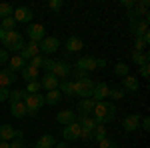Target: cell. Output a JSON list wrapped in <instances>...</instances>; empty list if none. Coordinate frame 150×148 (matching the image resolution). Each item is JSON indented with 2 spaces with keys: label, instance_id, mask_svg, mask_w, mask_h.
<instances>
[{
  "label": "cell",
  "instance_id": "27",
  "mask_svg": "<svg viewBox=\"0 0 150 148\" xmlns=\"http://www.w3.org/2000/svg\"><path fill=\"white\" fill-rule=\"evenodd\" d=\"M26 64H28V62H26V60H22V58L16 54V56H12V58H10V68H8V70L16 74V72H20V70H22Z\"/></svg>",
  "mask_w": 150,
  "mask_h": 148
},
{
  "label": "cell",
  "instance_id": "24",
  "mask_svg": "<svg viewBox=\"0 0 150 148\" xmlns=\"http://www.w3.org/2000/svg\"><path fill=\"white\" fill-rule=\"evenodd\" d=\"M10 114L14 116V118H24L26 114H28V110H26V106H24V102H10Z\"/></svg>",
  "mask_w": 150,
  "mask_h": 148
},
{
  "label": "cell",
  "instance_id": "45",
  "mask_svg": "<svg viewBox=\"0 0 150 148\" xmlns=\"http://www.w3.org/2000/svg\"><path fill=\"white\" fill-rule=\"evenodd\" d=\"M140 128L144 130V132H148L150 130V118L146 116V118H140Z\"/></svg>",
  "mask_w": 150,
  "mask_h": 148
},
{
  "label": "cell",
  "instance_id": "46",
  "mask_svg": "<svg viewBox=\"0 0 150 148\" xmlns=\"http://www.w3.org/2000/svg\"><path fill=\"white\" fill-rule=\"evenodd\" d=\"M134 4H136L134 0H120V6H124L126 10H132V8H134Z\"/></svg>",
  "mask_w": 150,
  "mask_h": 148
},
{
  "label": "cell",
  "instance_id": "14",
  "mask_svg": "<svg viewBox=\"0 0 150 148\" xmlns=\"http://www.w3.org/2000/svg\"><path fill=\"white\" fill-rule=\"evenodd\" d=\"M130 32L136 36H142L144 32H148V18H138V20H132L130 22Z\"/></svg>",
  "mask_w": 150,
  "mask_h": 148
},
{
  "label": "cell",
  "instance_id": "35",
  "mask_svg": "<svg viewBox=\"0 0 150 148\" xmlns=\"http://www.w3.org/2000/svg\"><path fill=\"white\" fill-rule=\"evenodd\" d=\"M24 98H26V92L24 90H10V94H8L10 102H22Z\"/></svg>",
  "mask_w": 150,
  "mask_h": 148
},
{
  "label": "cell",
  "instance_id": "11",
  "mask_svg": "<svg viewBox=\"0 0 150 148\" xmlns=\"http://www.w3.org/2000/svg\"><path fill=\"white\" fill-rule=\"evenodd\" d=\"M74 68L78 70H84V72H92V70H96V58L94 56H80L76 62H74Z\"/></svg>",
  "mask_w": 150,
  "mask_h": 148
},
{
  "label": "cell",
  "instance_id": "21",
  "mask_svg": "<svg viewBox=\"0 0 150 148\" xmlns=\"http://www.w3.org/2000/svg\"><path fill=\"white\" fill-rule=\"evenodd\" d=\"M94 106H96V100H94V98H84V100H80V102H78L76 110H78V114L88 116V114L94 110Z\"/></svg>",
  "mask_w": 150,
  "mask_h": 148
},
{
  "label": "cell",
  "instance_id": "12",
  "mask_svg": "<svg viewBox=\"0 0 150 148\" xmlns=\"http://www.w3.org/2000/svg\"><path fill=\"white\" fill-rule=\"evenodd\" d=\"M38 54H40L38 42H32V40H30L28 44H24V48L20 50V54H18V56L22 58V60H26V62H28V60H32L34 56H38Z\"/></svg>",
  "mask_w": 150,
  "mask_h": 148
},
{
  "label": "cell",
  "instance_id": "30",
  "mask_svg": "<svg viewBox=\"0 0 150 148\" xmlns=\"http://www.w3.org/2000/svg\"><path fill=\"white\" fill-rule=\"evenodd\" d=\"M126 96V92L122 90V86H110V90H108V98L110 100H122Z\"/></svg>",
  "mask_w": 150,
  "mask_h": 148
},
{
  "label": "cell",
  "instance_id": "32",
  "mask_svg": "<svg viewBox=\"0 0 150 148\" xmlns=\"http://www.w3.org/2000/svg\"><path fill=\"white\" fill-rule=\"evenodd\" d=\"M40 90H42V86H40V80H34V82H26V88H24V92H26V94H38Z\"/></svg>",
  "mask_w": 150,
  "mask_h": 148
},
{
  "label": "cell",
  "instance_id": "23",
  "mask_svg": "<svg viewBox=\"0 0 150 148\" xmlns=\"http://www.w3.org/2000/svg\"><path fill=\"white\" fill-rule=\"evenodd\" d=\"M36 148H54L56 146V138L52 136V134H42V136L36 140Z\"/></svg>",
  "mask_w": 150,
  "mask_h": 148
},
{
  "label": "cell",
  "instance_id": "38",
  "mask_svg": "<svg viewBox=\"0 0 150 148\" xmlns=\"http://www.w3.org/2000/svg\"><path fill=\"white\" fill-rule=\"evenodd\" d=\"M54 64H56V60H52V58H44V60H42V66H40V68H44L46 72H52Z\"/></svg>",
  "mask_w": 150,
  "mask_h": 148
},
{
  "label": "cell",
  "instance_id": "2",
  "mask_svg": "<svg viewBox=\"0 0 150 148\" xmlns=\"http://www.w3.org/2000/svg\"><path fill=\"white\" fill-rule=\"evenodd\" d=\"M0 42H2V46H4V50H10V52H20V50L24 48V44H26L24 38H22V34L16 32V30L6 32Z\"/></svg>",
  "mask_w": 150,
  "mask_h": 148
},
{
  "label": "cell",
  "instance_id": "39",
  "mask_svg": "<svg viewBox=\"0 0 150 148\" xmlns=\"http://www.w3.org/2000/svg\"><path fill=\"white\" fill-rule=\"evenodd\" d=\"M134 50H136V52H144V50H146V44H144V40H142V38H134Z\"/></svg>",
  "mask_w": 150,
  "mask_h": 148
},
{
  "label": "cell",
  "instance_id": "31",
  "mask_svg": "<svg viewBox=\"0 0 150 148\" xmlns=\"http://www.w3.org/2000/svg\"><path fill=\"white\" fill-rule=\"evenodd\" d=\"M102 138H106V126H104V124H96V128L92 130V138H90V140L100 142Z\"/></svg>",
  "mask_w": 150,
  "mask_h": 148
},
{
  "label": "cell",
  "instance_id": "44",
  "mask_svg": "<svg viewBox=\"0 0 150 148\" xmlns=\"http://www.w3.org/2000/svg\"><path fill=\"white\" fill-rule=\"evenodd\" d=\"M140 76L142 78H148L150 76V64H142L140 66Z\"/></svg>",
  "mask_w": 150,
  "mask_h": 148
},
{
  "label": "cell",
  "instance_id": "15",
  "mask_svg": "<svg viewBox=\"0 0 150 148\" xmlns=\"http://www.w3.org/2000/svg\"><path fill=\"white\" fill-rule=\"evenodd\" d=\"M108 90H110V86H108L106 82H98V84H94L92 98L96 102H104V100L108 98Z\"/></svg>",
  "mask_w": 150,
  "mask_h": 148
},
{
  "label": "cell",
  "instance_id": "7",
  "mask_svg": "<svg viewBox=\"0 0 150 148\" xmlns=\"http://www.w3.org/2000/svg\"><path fill=\"white\" fill-rule=\"evenodd\" d=\"M92 90H94V82L86 80V82H74V94L84 98H92Z\"/></svg>",
  "mask_w": 150,
  "mask_h": 148
},
{
  "label": "cell",
  "instance_id": "6",
  "mask_svg": "<svg viewBox=\"0 0 150 148\" xmlns=\"http://www.w3.org/2000/svg\"><path fill=\"white\" fill-rule=\"evenodd\" d=\"M24 132L16 130L10 124H0V142H12L14 138H22Z\"/></svg>",
  "mask_w": 150,
  "mask_h": 148
},
{
  "label": "cell",
  "instance_id": "52",
  "mask_svg": "<svg viewBox=\"0 0 150 148\" xmlns=\"http://www.w3.org/2000/svg\"><path fill=\"white\" fill-rule=\"evenodd\" d=\"M34 148H36V146H34Z\"/></svg>",
  "mask_w": 150,
  "mask_h": 148
},
{
  "label": "cell",
  "instance_id": "29",
  "mask_svg": "<svg viewBox=\"0 0 150 148\" xmlns=\"http://www.w3.org/2000/svg\"><path fill=\"white\" fill-rule=\"evenodd\" d=\"M114 74L118 76V78H126L128 74H130V68H128V64H124L122 60H120V62H116V64H114Z\"/></svg>",
  "mask_w": 150,
  "mask_h": 148
},
{
  "label": "cell",
  "instance_id": "13",
  "mask_svg": "<svg viewBox=\"0 0 150 148\" xmlns=\"http://www.w3.org/2000/svg\"><path fill=\"white\" fill-rule=\"evenodd\" d=\"M58 84H60V80L52 74V72H46V74H42V80H40V86L44 88L46 92L50 90H58Z\"/></svg>",
  "mask_w": 150,
  "mask_h": 148
},
{
  "label": "cell",
  "instance_id": "28",
  "mask_svg": "<svg viewBox=\"0 0 150 148\" xmlns=\"http://www.w3.org/2000/svg\"><path fill=\"white\" fill-rule=\"evenodd\" d=\"M60 100H62L60 90H50V92H46V96H44V104H50V106H56Z\"/></svg>",
  "mask_w": 150,
  "mask_h": 148
},
{
  "label": "cell",
  "instance_id": "8",
  "mask_svg": "<svg viewBox=\"0 0 150 148\" xmlns=\"http://www.w3.org/2000/svg\"><path fill=\"white\" fill-rule=\"evenodd\" d=\"M80 130L82 126L74 120V122H70L64 130H62V136H64V142H72V140H78L80 138Z\"/></svg>",
  "mask_w": 150,
  "mask_h": 148
},
{
  "label": "cell",
  "instance_id": "19",
  "mask_svg": "<svg viewBox=\"0 0 150 148\" xmlns=\"http://www.w3.org/2000/svg\"><path fill=\"white\" fill-rule=\"evenodd\" d=\"M20 74H22V78L26 82H34V80H40V70L34 68V66H30V64H26L22 70H20Z\"/></svg>",
  "mask_w": 150,
  "mask_h": 148
},
{
  "label": "cell",
  "instance_id": "49",
  "mask_svg": "<svg viewBox=\"0 0 150 148\" xmlns=\"http://www.w3.org/2000/svg\"><path fill=\"white\" fill-rule=\"evenodd\" d=\"M54 148H68V144H66V142H56Z\"/></svg>",
  "mask_w": 150,
  "mask_h": 148
},
{
  "label": "cell",
  "instance_id": "50",
  "mask_svg": "<svg viewBox=\"0 0 150 148\" xmlns=\"http://www.w3.org/2000/svg\"><path fill=\"white\" fill-rule=\"evenodd\" d=\"M0 148H10V142H0Z\"/></svg>",
  "mask_w": 150,
  "mask_h": 148
},
{
  "label": "cell",
  "instance_id": "4",
  "mask_svg": "<svg viewBox=\"0 0 150 148\" xmlns=\"http://www.w3.org/2000/svg\"><path fill=\"white\" fill-rule=\"evenodd\" d=\"M52 74H54L58 80H68L70 74H72V64L66 62V60H56V64H54V68H52Z\"/></svg>",
  "mask_w": 150,
  "mask_h": 148
},
{
  "label": "cell",
  "instance_id": "47",
  "mask_svg": "<svg viewBox=\"0 0 150 148\" xmlns=\"http://www.w3.org/2000/svg\"><path fill=\"white\" fill-rule=\"evenodd\" d=\"M8 94H10L8 88H2V86H0V102H6V100H8Z\"/></svg>",
  "mask_w": 150,
  "mask_h": 148
},
{
  "label": "cell",
  "instance_id": "48",
  "mask_svg": "<svg viewBox=\"0 0 150 148\" xmlns=\"http://www.w3.org/2000/svg\"><path fill=\"white\" fill-rule=\"evenodd\" d=\"M106 58H96V68H106Z\"/></svg>",
  "mask_w": 150,
  "mask_h": 148
},
{
  "label": "cell",
  "instance_id": "9",
  "mask_svg": "<svg viewBox=\"0 0 150 148\" xmlns=\"http://www.w3.org/2000/svg\"><path fill=\"white\" fill-rule=\"evenodd\" d=\"M32 16H34V14H32V10H30V8H28V6H18V8H14V12H12V18H14V20H16V24L18 22H32Z\"/></svg>",
  "mask_w": 150,
  "mask_h": 148
},
{
  "label": "cell",
  "instance_id": "17",
  "mask_svg": "<svg viewBox=\"0 0 150 148\" xmlns=\"http://www.w3.org/2000/svg\"><path fill=\"white\" fill-rule=\"evenodd\" d=\"M122 128H124L126 132H134V130H138V128H140V116H138V114H128L126 118H124V122H122Z\"/></svg>",
  "mask_w": 150,
  "mask_h": 148
},
{
  "label": "cell",
  "instance_id": "26",
  "mask_svg": "<svg viewBox=\"0 0 150 148\" xmlns=\"http://www.w3.org/2000/svg\"><path fill=\"white\" fill-rule=\"evenodd\" d=\"M130 58H132V62L136 64V66H142V64H148L150 62V56H148V52H132L130 54Z\"/></svg>",
  "mask_w": 150,
  "mask_h": 148
},
{
  "label": "cell",
  "instance_id": "36",
  "mask_svg": "<svg viewBox=\"0 0 150 148\" xmlns=\"http://www.w3.org/2000/svg\"><path fill=\"white\" fill-rule=\"evenodd\" d=\"M0 26H2L6 32H10V30H16V20H14L12 16H8V18H4V20L0 22Z\"/></svg>",
  "mask_w": 150,
  "mask_h": 148
},
{
  "label": "cell",
  "instance_id": "22",
  "mask_svg": "<svg viewBox=\"0 0 150 148\" xmlns=\"http://www.w3.org/2000/svg\"><path fill=\"white\" fill-rule=\"evenodd\" d=\"M12 82H16V74L10 72L8 68H2L0 70V86H2V88H8Z\"/></svg>",
  "mask_w": 150,
  "mask_h": 148
},
{
  "label": "cell",
  "instance_id": "10",
  "mask_svg": "<svg viewBox=\"0 0 150 148\" xmlns=\"http://www.w3.org/2000/svg\"><path fill=\"white\" fill-rule=\"evenodd\" d=\"M44 26L42 24H34V22H30L28 26H26V34H28V38L32 40V42H40L42 38H44Z\"/></svg>",
  "mask_w": 150,
  "mask_h": 148
},
{
  "label": "cell",
  "instance_id": "25",
  "mask_svg": "<svg viewBox=\"0 0 150 148\" xmlns=\"http://www.w3.org/2000/svg\"><path fill=\"white\" fill-rule=\"evenodd\" d=\"M58 90L60 94H64V96H74V80H60V84H58Z\"/></svg>",
  "mask_w": 150,
  "mask_h": 148
},
{
  "label": "cell",
  "instance_id": "51",
  "mask_svg": "<svg viewBox=\"0 0 150 148\" xmlns=\"http://www.w3.org/2000/svg\"><path fill=\"white\" fill-rule=\"evenodd\" d=\"M4 34H6V30H4V28H2V26H0V40H2V38H4Z\"/></svg>",
  "mask_w": 150,
  "mask_h": 148
},
{
  "label": "cell",
  "instance_id": "40",
  "mask_svg": "<svg viewBox=\"0 0 150 148\" xmlns=\"http://www.w3.org/2000/svg\"><path fill=\"white\" fill-rule=\"evenodd\" d=\"M62 6H64V2H62V0H50V2H48V8H50V10H54V12H58Z\"/></svg>",
  "mask_w": 150,
  "mask_h": 148
},
{
  "label": "cell",
  "instance_id": "41",
  "mask_svg": "<svg viewBox=\"0 0 150 148\" xmlns=\"http://www.w3.org/2000/svg\"><path fill=\"white\" fill-rule=\"evenodd\" d=\"M42 60H44V56H40V54H38V56H34L32 60H28V64H30V66H34V68H38V70H40V66H42Z\"/></svg>",
  "mask_w": 150,
  "mask_h": 148
},
{
  "label": "cell",
  "instance_id": "33",
  "mask_svg": "<svg viewBox=\"0 0 150 148\" xmlns=\"http://www.w3.org/2000/svg\"><path fill=\"white\" fill-rule=\"evenodd\" d=\"M70 76H74L76 82H86V80H90V74H88V72L78 70V68H72V74H70Z\"/></svg>",
  "mask_w": 150,
  "mask_h": 148
},
{
  "label": "cell",
  "instance_id": "34",
  "mask_svg": "<svg viewBox=\"0 0 150 148\" xmlns=\"http://www.w3.org/2000/svg\"><path fill=\"white\" fill-rule=\"evenodd\" d=\"M12 12H14V6H12V4H6V2H2V4H0V20H4V18L12 16Z\"/></svg>",
  "mask_w": 150,
  "mask_h": 148
},
{
  "label": "cell",
  "instance_id": "16",
  "mask_svg": "<svg viewBox=\"0 0 150 148\" xmlns=\"http://www.w3.org/2000/svg\"><path fill=\"white\" fill-rule=\"evenodd\" d=\"M64 48L68 52H80L82 48H84V40H82L80 36H68L66 42H64Z\"/></svg>",
  "mask_w": 150,
  "mask_h": 148
},
{
  "label": "cell",
  "instance_id": "18",
  "mask_svg": "<svg viewBox=\"0 0 150 148\" xmlns=\"http://www.w3.org/2000/svg\"><path fill=\"white\" fill-rule=\"evenodd\" d=\"M76 120V112L74 110H70V108H66V110H60V112L56 114V122L62 126H68L70 122H74Z\"/></svg>",
  "mask_w": 150,
  "mask_h": 148
},
{
  "label": "cell",
  "instance_id": "3",
  "mask_svg": "<svg viewBox=\"0 0 150 148\" xmlns=\"http://www.w3.org/2000/svg\"><path fill=\"white\" fill-rule=\"evenodd\" d=\"M24 106H26V110H28V114H38V110L44 106V96L38 92V94H26V98L22 100Z\"/></svg>",
  "mask_w": 150,
  "mask_h": 148
},
{
  "label": "cell",
  "instance_id": "37",
  "mask_svg": "<svg viewBox=\"0 0 150 148\" xmlns=\"http://www.w3.org/2000/svg\"><path fill=\"white\" fill-rule=\"evenodd\" d=\"M98 148H118V144H116V140H112V138H102L100 142H98Z\"/></svg>",
  "mask_w": 150,
  "mask_h": 148
},
{
  "label": "cell",
  "instance_id": "43",
  "mask_svg": "<svg viewBox=\"0 0 150 148\" xmlns=\"http://www.w3.org/2000/svg\"><path fill=\"white\" fill-rule=\"evenodd\" d=\"M8 60H10V54H8V50L0 48V64H6Z\"/></svg>",
  "mask_w": 150,
  "mask_h": 148
},
{
  "label": "cell",
  "instance_id": "42",
  "mask_svg": "<svg viewBox=\"0 0 150 148\" xmlns=\"http://www.w3.org/2000/svg\"><path fill=\"white\" fill-rule=\"evenodd\" d=\"M10 148H26V142H24L22 138H14L10 142Z\"/></svg>",
  "mask_w": 150,
  "mask_h": 148
},
{
  "label": "cell",
  "instance_id": "1",
  "mask_svg": "<svg viewBox=\"0 0 150 148\" xmlns=\"http://www.w3.org/2000/svg\"><path fill=\"white\" fill-rule=\"evenodd\" d=\"M92 118L96 120V124H108V122H112L114 120V116H116V106L112 102H96V106H94V110H92Z\"/></svg>",
  "mask_w": 150,
  "mask_h": 148
},
{
  "label": "cell",
  "instance_id": "20",
  "mask_svg": "<svg viewBox=\"0 0 150 148\" xmlns=\"http://www.w3.org/2000/svg\"><path fill=\"white\" fill-rule=\"evenodd\" d=\"M122 90L124 92H138L140 90L138 78H134V76H130V74H128L126 78H122Z\"/></svg>",
  "mask_w": 150,
  "mask_h": 148
},
{
  "label": "cell",
  "instance_id": "5",
  "mask_svg": "<svg viewBox=\"0 0 150 148\" xmlns=\"http://www.w3.org/2000/svg\"><path fill=\"white\" fill-rule=\"evenodd\" d=\"M38 48L44 54H54V52H58V48H60V40H58L56 36H44L38 42Z\"/></svg>",
  "mask_w": 150,
  "mask_h": 148
}]
</instances>
